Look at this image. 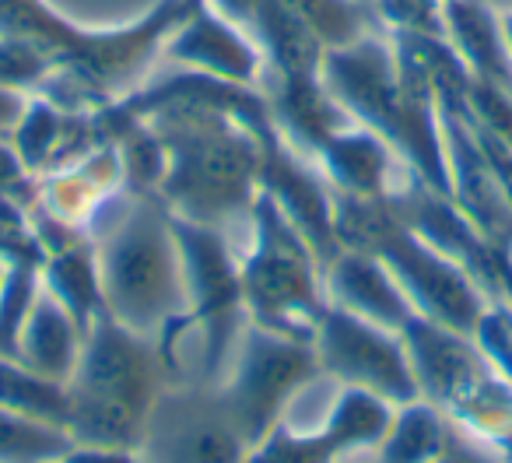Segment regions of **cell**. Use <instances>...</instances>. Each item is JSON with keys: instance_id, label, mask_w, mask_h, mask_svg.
<instances>
[{"instance_id": "6da1fadb", "label": "cell", "mask_w": 512, "mask_h": 463, "mask_svg": "<svg viewBox=\"0 0 512 463\" xmlns=\"http://www.w3.org/2000/svg\"><path fill=\"white\" fill-rule=\"evenodd\" d=\"M169 383H176V369L158 337L137 334L102 309L88 327L78 365L67 379V435L74 446L137 453L151 411Z\"/></svg>"}, {"instance_id": "7a4b0ae2", "label": "cell", "mask_w": 512, "mask_h": 463, "mask_svg": "<svg viewBox=\"0 0 512 463\" xmlns=\"http://www.w3.org/2000/svg\"><path fill=\"white\" fill-rule=\"evenodd\" d=\"M95 257L102 299L123 327L148 337L165 330L172 344L183 337V257L172 236L169 207L158 193H130L113 225L95 236Z\"/></svg>"}, {"instance_id": "3957f363", "label": "cell", "mask_w": 512, "mask_h": 463, "mask_svg": "<svg viewBox=\"0 0 512 463\" xmlns=\"http://www.w3.org/2000/svg\"><path fill=\"white\" fill-rule=\"evenodd\" d=\"M418 390L460 432L512 463V383L495 369L474 334L414 313L400 327Z\"/></svg>"}, {"instance_id": "277c9868", "label": "cell", "mask_w": 512, "mask_h": 463, "mask_svg": "<svg viewBox=\"0 0 512 463\" xmlns=\"http://www.w3.org/2000/svg\"><path fill=\"white\" fill-rule=\"evenodd\" d=\"M249 218H253V250L239 264L249 323L313 344L316 327L330 306L323 292V267L313 246L302 239V232L285 218L267 190L256 193Z\"/></svg>"}, {"instance_id": "5b68a950", "label": "cell", "mask_w": 512, "mask_h": 463, "mask_svg": "<svg viewBox=\"0 0 512 463\" xmlns=\"http://www.w3.org/2000/svg\"><path fill=\"white\" fill-rule=\"evenodd\" d=\"M172 236H176L179 257H183V281H186V313L183 334L200 330L204 344V376L214 383L225 362L232 337L242 330L246 302H242V278L232 260V250L225 246L221 228L197 225L169 211Z\"/></svg>"}, {"instance_id": "8992f818", "label": "cell", "mask_w": 512, "mask_h": 463, "mask_svg": "<svg viewBox=\"0 0 512 463\" xmlns=\"http://www.w3.org/2000/svg\"><path fill=\"white\" fill-rule=\"evenodd\" d=\"M316 376H320V358L313 344L249 323L242 327V351L232 383L218 386V393L235 428L253 449L281 421V407L292 400V393Z\"/></svg>"}, {"instance_id": "52a82bcc", "label": "cell", "mask_w": 512, "mask_h": 463, "mask_svg": "<svg viewBox=\"0 0 512 463\" xmlns=\"http://www.w3.org/2000/svg\"><path fill=\"white\" fill-rule=\"evenodd\" d=\"M320 372L341 379L344 386L379 393L390 404H411L421 397L407 344L397 330L365 320L330 302L313 337Z\"/></svg>"}, {"instance_id": "ba28073f", "label": "cell", "mask_w": 512, "mask_h": 463, "mask_svg": "<svg viewBox=\"0 0 512 463\" xmlns=\"http://www.w3.org/2000/svg\"><path fill=\"white\" fill-rule=\"evenodd\" d=\"M144 463H246L249 442L235 428L214 383H169L148 418Z\"/></svg>"}, {"instance_id": "9c48e42d", "label": "cell", "mask_w": 512, "mask_h": 463, "mask_svg": "<svg viewBox=\"0 0 512 463\" xmlns=\"http://www.w3.org/2000/svg\"><path fill=\"white\" fill-rule=\"evenodd\" d=\"M162 53L179 67L211 74L235 85H253L264 74V53L246 29L228 22L211 4H197L186 18L165 36Z\"/></svg>"}, {"instance_id": "30bf717a", "label": "cell", "mask_w": 512, "mask_h": 463, "mask_svg": "<svg viewBox=\"0 0 512 463\" xmlns=\"http://www.w3.org/2000/svg\"><path fill=\"white\" fill-rule=\"evenodd\" d=\"M323 292L334 306L365 316L386 330H397V334L414 316L411 299L397 285L390 267L362 250H341L323 267Z\"/></svg>"}, {"instance_id": "8fae6325", "label": "cell", "mask_w": 512, "mask_h": 463, "mask_svg": "<svg viewBox=\"0 0 512 463\" xmlns=\"http://www.w3.org/2000/svg\"><path fill=\"white\" fill-rule=\"evenodd\" d=\"M323 179L334 193L348 197H386L393 193V162L397 151L369 127H344L316 155Z\"/></svg>"}, {"instance_id": "7c38bea8", "label": "cell", "mask_w": 512, "mask_h": 463, "mask_svg": "<svg viewBox=\"0 0 512 463\" xmlns=\"http://www.w3.org/2000/svg\"><path fill=\"white\" fill-rule=\"evenodd\" d=\"M446 39L470 78L495 85L512 95V50L502 29V15L484 8L481 0H446Z\"/></svg>"}, {"instance_id": "4fadbf2b", "label": "cell", "mask_w": 512, "mask_h": 463, "mask_svg": "<svg viewBox=\"0 0 512 463\" xmlns=\"http://www.w3.org/2000/svg\"><path fill=\"white\" fill-rule=\"evenodd\" d=\"M81 341H85V334L71 320V313L46 288H39L36 306H32L29 320L22 327V337H18V362L36 369L39 376L67 383L74 365H78Z\"/></svg>"}, {"instance_id": "5bb4252c", "label": "cell", "mask_w": 512, "mask_h": 463, "mask_svg": "<svg viewBox=\"0 0 512 463\" xmlns=\"http://www.w3.org/2000/svg\"><path fill=\"white\" fill-rule=\"evenodd\" d=\"M453 428L456 425L439 407L418 397L411 404H400V411H393L390 428H386L383 442L372 449V456H376V463H435L446 453Z\"/></svg>"}, {"instance_id": "9a60e30c", "label": "cell", "mask_w": 512, "mask_h": 463, "mask_svg": "<svg viewBox=\"0 0 512 463\" xmlns=\"http://www.w3.org/2000/svg\"><path fill=\"white\" fill-rule=\"evenodd\" d=\"M0 411L22 414V418L57 425L67 432V418H71L67 383L39 376L18 358H0Z\"/></svg>"}, {"instance_id": "2e32d148", "label": "cell", "mask_w": 512, "mask_h": 463, "mask_svg": "<svg viewBox=\"0 0 512 463\" xmlns=\"http://www.w3.org/2000/svg\"><path fill=\"white\" fill-rule=\"evenodd\" d=\"M281 8L292 11L309 32L323 43V50H341L362 39L365 32H386L379 25L372 4L362 0H278Z\"/></svg>"}, {"instance_id": "e0dca14e", "label": "cell", "mask_w": 512, "mask_h": 463, "mask_svg": "<svg viewBox=\"0 0 512 463\" xmlns=\"http://www.w3.org/2000/svg\"><path fill=\"white\" fill-rule=\"evenodd\" d=\"M43 288V264L36 260H4L0 281V358H18V337Z\"/></svg>"}, {"instance_id": "ac0fdd59", "label": "cell", "mask_w": 512, "mask_h": 463, "mask_svg": "<svg viewBox=\"0 0 512 463\" xmlns=\"http://www.w3.org/2000/svg\"><path fill=\"white\" fill-rule=\"evenodd\" d=\"M74 449V439L57 425L0 411V463H53Z\"/></svg>"}, {"instance_id": "d6986e66", "label": "cell", "mask_w": 512, "mask_h": 463, "mask_svg": "<svg viewBox=\"0 0 512 463\" xmlns=\"http://www.w3.org/2000/svg\"><path fill=\"white\" fill-rule=\"evenodd\" d=\"M379 25L386 32L446 39V8L442 0H372Z\"/></svg>"}, {"instance_id": "ffe728a7", "label": "cell", "mask_w": 512, "mask_h": 463, "mask_svg": "<svg viewBox=\"0 0 512 463\" xmlns=\"http://www.w3.org/2000/svg\"><path fill=\"white\" fill-rule=\"evenodd\" d=\"M435 463H505L502 456H495L488 446H481V442H474L467 432H460V428H453V439H449L446 453L439 456Z\"/></svg>"}, {"instance_id": "44dd1931", "label": "cell", "mask_w": 512, "mask_h": 463, "mask_svg": "<svg viewBox=\"0 0 512 463\" xmlns=\"http://www.w3.org/2000/svg\"><path fill=\"white\" fill-rule=\"evenodd\" d=\"M53 463H144L137 453H120V449H95V446H74Z\"/></svg>"}, {"instance_id": "7402d4cb", "label": "cell", "mask_w": 512, "mask_h": 463, "mask_svg": "<svg viewBox=\"0 0 512 463\" xmlns=\"http://www.w3.org/2000/svg\"><path fill=\"white\" fill-rule=\"evenodd\" d=\"M204 4H211L218 15H225L228 22H235L246 32H249V25H253L256 8H260V0H204Z\"/></svg>"}, {"instance_id": "603a6c76", "label": "cell", "mask_w": 512, "mask_h": 463, "mask_svg": "<svg viewBox=\"0 0 512 463\" xmlns=\"http://www.w3.org/2000/svg\"><path fill=\"white\" fill-rule=\"evenodd\" d=\"M481 4L495 11V15H509V11H512V0H481Z\"/></svg>"}, {"instance_id": "cb8c5ba5", "label": "cell", "mask_w": 512, "mask_h": 463, "mask_svg": "<svg viewBox=\"0 0 512 463\" xmlns=\"http://www.w3.org/2000/svg\"><path fill=\"white\" fill-rule=\"evenodd\" d=\"M0 281H4V260H0Z\"/></svg>"}, {"instance_id": "d4e9b609", "label": "cell", "mask_w": 512, "mask_h": 463, "mask_svg": "<svg viewBox=\"0 0 512 463\" xmlns=\"http://www.w3.org/2000/svg\"><path fill=\"white\" fill-rule=\"evenodd\" d=\"M362 4H372V0H362Z\"/></svg>"}, {"instance_id": "484cf974", "label": "cell", "mask_w": 512, "mask_h": 463, "mask_svg": "<svg viewBox=\"0 0 512 463\" xmlns=\"http://www.w3.org/2000/svg\"><path fill=\"white\" fill-rule=\"evenodd\" d=\"M442 4H446V0H442Z\"/></svg>"}]
</instances>
